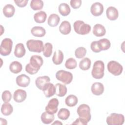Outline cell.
I'll return each instance as SVG.
<instances>
[{
    "label": "cell",
    "mask_w": 125,
    "mask_h": 125,
    "mask_svg": "<svg viewBox=\"0 0 125 125\" xmlns=\"http://www.w3.org/2000/svg\"><path fill=\"white\" fill-rule=\"evenodd\" d=\"M104 64L103 61L98 60L96 61L93 64L91 71L92 77L96 79H101L104 76Z\"/></svg>",
    "instance_id": "cell-1"
},
{
    "label": "cell",
    "mask_w": 125,
    "mask_h": 125,
    "mask_svg": "<svg viewBox=\"0 0 125 125\" xmlns=\"http://www.w3.org/2000/svg\"><path fill=\"white\" fill-rule=\"evenodd\" d=\"M73 27L76 33L78 34L84 35L88 34L91 31V26L85 23L82 21H76L73 24Z\"/></svg>",
    "instance_id": "cell-2"
},
{
    "label": "cell",
    "mask_w": 125,
    "mask_h": 125,
    "mask_svg": "<svg viewBox=\"0 0 125 125\" xmlns=\"http://www.w3.org/2000/svg\"><path fill=\"white\" fill-rule=\"evenodd\" d=\"M124 116L121 114L111 113L106 118V122L108 125H122L124 123Z\"/></svg>",
    "instance_id": "cell-3"
},
{
    "label": "cell",
    "mask_w": 125,
    "mask_h": 125,
    "mask_svg": "<svg viewBox=\"0 0 125 125\" xmlns=\"http://www.w3.org/2000/svg\"><path fill=\"white\" fill-rule=\"evenodd\" d=\"M27 47L31 52L41 53L43 50V44L41 40H29L26 42Z\"/></svg>",
    "instance_id": "cell-4"
},
{
    "label": "cell",
    "mask_w": 125,
    "mask_h": 125,
    "mask_svg": "<svg viewBox=\"0 0 125 125\" xmlns=\"http://www.w3.org/2000/svg\"><path fill=\"white\" fill-rule=\"evenodd\" d=\"M56 78L58 80L62 82L64 84H68L72 82L73 75L70 72L60 70L56 72Z\"/></svg>",
    "instance_id": "cell-5"
},
{
    "label": "cell",
    "mask_w": 125,
    "mask_h": 125,
    "mask_svg": "<svg viewBox=\"0 0 125 125\" xmlns=\"http://www.w3.org/2000/svg\"><path fill=\"white\" fill-rule=\"evenodd\" d=\"M77 112L79 117L85 120L88 122L91 120L90 108L87 104H83L79 105L77 108Z\"/></svg>",
    "instance_id": "cell-6"
},
{
    "label": "cell",
    "mask_w": 125,
    "mask_h": 125,
    "mask_svg": "<svg viewBox=\"0 0 125 125\" xmlns=\"http://www.w3.org/2000/svg\"><path fill=\"white\" fill-rule=\"evenodd\" d=\"M13 42L10 38L4 39L0 44V53L2 56H6L9 55L12 49Z\"/></svg>",
    "instance_id": "cell-7"
},
{
    "label": "cell",
    "mask_w": 125,
    "mask_h": 125,
    "mask_svg": "<svg viewBox=\"0 0 125 125\" xmlns=\"http://www.w3.org/2000/svg\"><path fill=\"white\" fill-rule=\"evenodd\" d=\"M108 71L114 76L121 75L123 70L122 65L118 62L115 61H111L107 63Z\"/></svg>",
    "instance_id": "cell-8"
},
{
    "label": "cell",
    "mask_w": 125,
    "mask_h": 125,
    "mask_svg": "<svg viewBox=\"0 0 125 125\" xmlns=\"http://www.w3.org/2000/svg\"><path fill=\"white\" fill-rule=\"evenodd\" d=\"M59 102L57 99L53 98L50 100L46 106L45 110V111L50 114H54L58 111V106Z\"/></svg>",
    "instance_id": "cell-9"
},
{
    "label": "cell",
    "mask_w": 125,
    "mask_h": 125,
    "mask_svg": "<svg viewBox=\"0 0 125 125\" xmlns=\"http://www.w3.org/2000/svg\"><path fill=\"white\" fill-rule=\"evenodd\" d=\"M43 63L42 57L38 55L32 56L30 59V64L34 69L39 70Z\"/></svg>",
    "instance_id": "cell-10"
},
{
    "label": "cell",
    "mask_w": 125,
    "mask_h": 125,
    "mask_svg": "<svg viewBox=\"0 0 125 125\" xmlns=\"http://www.w3.org/2000/svg\"><path fill=\"white\" fill-rule=\"evenodd\" d=\"M104 11L103 5L99 2H96L93 3L90 8V12L94 16H100Z\"/></svg>",
    "instance_id": "cell-11"
},
{
    "label": "cell",
    "mask_w": 125,
    "mask_h": 125,
    "mask_svg": "<svg viewBox=\"0 0 125 125\" xmlns=\"http://www.w3.org/2000/svg\"><path fill=\"white\" fill-rule=\"evenodd\" d=\"M16 83L21 87H25L29 85L30 82V78L25 74H21L16 78Z\"/></svg>",
    "instance_id": "cell-12"
},
{
    "label": "cell",
    "mask_w": 125,
    "mask_h": 125,
    "mask_svg": "<svg viewBox=\"0 0 125 125\" xmlns=\"http://www.w3.org/2000/svg\"><path fill=\"white\" fill-rule=\"evenodd\" d=\"M26 92L21 89L16 90L13 94L14 100L17 103H21L23 102L26 98Z\"/></svg>",
    "instance_id": "cell-13"
},
{
    "label": "cell",
    "mask_w": 125,
    "mask_h": 125,
    "mask_svg": "<svg viewBox=\"0 0 125 125\" xmlns=\"http://www.w3.org/2000/svg\"><path fill=\"white\" fill-rule=\"evenodd\" d=\"M50 79L47 76H43L38 77L36 81L35 84L36 86L40 90H42L45 85L48 83H50Z\"/></svg>",
    "instance_id": "cell-14"
},
{
    "label": "cell",
    "mask_w": 125,
    "mask_h": 125,
    "mask_svg": "<svg viewBox=\"0 0 125 125\" xmlns=\"http://www.w3.org/2000/svg\"><path fill=\"white\" fill-rule=\"evenodd\" d=\"M42 91H43L46 97L49 98L52 97L56 92L55 86L53 83H48L45 85Z\"/></svg>",
    "instance_id": "cell-15"
},
{
    "label": "cell",
    "mask_w": 125,
    "mask_h": 125,
    "mask_svg": "<svg viewBox=\"0 0 125 125\" xmlns=\"http://www.w3.org/2000/svg\"><path fill=\"white\" fill-rule=\"evenodd\" d=\"M106 15L109 20L115 21L118 18L119 13L118 10L115 7L109 6L106 9Z\"/></svg>",
    "instance_id": "cell-16"
},
{
    "label": "cell",
    "mask_w": 125,
    "mask_h": 125,
    "mask_svg": "<svg viewBox=\"0 0 125 125\" xmlns=\"http://www.w3.org/2000/svg\"><path fill=\"white\" fill-rule=\"evenodd\" d=\"M91 89L94 95L99 96L103 93L104 91V86L101 83H94L92 84Z\"/></svg>",
    "instance_id": "cell-17"
},
{
    "label": "cell",
    "mask_w": 125,
    "mask_h": 125,
    "mask_svg": "<svg viewBox=\"0 0 125 125\" xmlns=\"http://www.w3.org/2000/svg\"><path fill=\"white\" fill-rule=\"evenodd\" d=\"M106 30L105 27L101 24H95L93 29V34L96 37H102L105 35Z\"/></svg>",
    "instance_id": "cell-18"
},
{
    "label": "cell",
    "mask_w": 125,
    "mask_h": 125,
    "mask_svg": "<svg viewBox=\"0 0 125 125\" xmlns=\"http://www.w3.org/2000/svg\"><path fill=\"white\" fill-rule=\"evenodd\" d=\"M71 25L69 22L67 21H64L60 25L59 31L63 35H67L69 34L71 31Z\"/></svg>",
    "instance_id": "cell-19"
},
{
    "label": "cell",
    "mask_w": 125,
    "mask_h": 125,
    "mask_svg": "<svg viewBox=\"0 0 125 125\" xmlns=\"http://www.w3.org/2000/svg\"><path fill=\"white\" fill-rule=\"evenodd\" d=\"M25 49L24 46L22 43H18L15 48L14 55L17 58H21L23 57L25 54Z\"/></svg>",
    "instance_id": "cell-20"
},
{
    "label": "cell",
    "mask_w": 125,
    "mask_h": 125,
    "mask_svg": "<svg viewBox=\"0 0 125 125\" xmlns=\"http://www.w3.org/2000/svg\"><path fill=\"white\" fill-rule=\"evenodd\" d=\"M63 60V54L61 50H56L52 57V61L56 65H59L62 63Z\"/></svg>",
    "instance_id": "cell-21"
},
{
    "label": "cell",
    "mask_w": 125,
    "mask_h": 125,
    "mask_svg": "<svg viewBox=\"0 0 125 125\" xmlns=\"http://www.w3.org/2000/svg\"><path fill=\"white\" fill-rule=\"evenodd\" d=\"M55 94L59 97H63L67 93V88L65 85L57 83L55 85Z\"/></svg>",
    "instance_id": "cell-22"
},
{
    "label": "cell",
    "mask_w": 125,
    "mask_h": 125,
    "mask_svg": "<svg viewBox=\"0 0 125 125\" xmlns=\"http://www.w3.org/2000/svg\"><path fill=\"white\" fill-rule=\"evenodd\" d=\"M31 34L35 37H42L46 33L45 30L42 26H34L31 30Z\"/></svg>",
    "instance_id": "cell-23"
},
{
    "label": "cell",
    "mask_w": 125,
    "mask_h": 125,
    "mask_svg": "<svg viewBox=\"0 0 125 125\" xmlns=\"http://www.w3.org/2000/svg\"><path fill=\"white\" fill-rule=\"evenodd\" d=\"M2 11L4 15L6 17L10 18L14 15L15 9L13 5L8 4L4 6Z\"/></svg>",
    "instance_id": "cell-24"
},
{
    "label": "cell",
    "mask_w": 125,
    "mask_h": 125,
    "mask_svg": "<svg viewBox=\"0 0 125 125\" xmlns=\"http://www.w3.org/2000/svg\"><path fill=\"white\" fill-rule=\"evenodd\" d=\"M60 21V18L57 14H52L48 17L47 23L51 27H55L58 25Z\"/></svg>",
    "instance_id": "cell-25"
},
{
    "label": "cell",
    "mask_w": 125,
    "mask_h": 125,
    "mask_svg": "<svg viewBox=\"0 0 125 125\" xmlns=\"http://www.w3.org/2000/svg\"><path fill=\"white\" fill-rule=\"evenodd\" d=\"M22 64L18 61H14L10 64L9 69L11 72L14 74L20 73L22 70Z\"/></svg>",
    "instance_id": "cell-26"
},
{
    "label": "cell",
    "mask_w": 125,
    "mask_h": 125,
    "mask_svg": "<svg viewBox=\"0 0 125 125\" xmlns=\"http://www.w3.org/2000/svg\"><path fill=\"white\" fill-rule=\"evenodd\" d=\"M13 111L12 105L8 103H4L1 107V113L4 116H8L11 114Z\"/></svg>",
    "instance_id": "cell-27"
},
{
    "label": "cell",
    "mask_w": 125,
    "mask_h": 125,
    "mask_svg": "<svg viewBox=\"0 0 125 125\" xmlns=\"http://www.w3.org/2000/svg\"><path fill=\"white\" fill-rule=\"evenodd\" d=\"M46 17L47 15L46 13L43 11H41L34 14V19L36 22L41 23L45 22Z\"/></svg>",
    "instance_id": "cell-28"
},
{
    "label": "cell",
    "mask_w": 125,
    "mask_h": 125,
    "mask_svg": "<svg viewBox=\"0 0 125 125\" xmlns=\"http://www.w3.org/2000/svg\"><path fill=\"white\" fill-rule=\"evenodd\" d=\"M42 122L44 124H50L54 120V114H50L46 111L44 112L41 115Z\"/></svg>",
    "instance_id": "cell-29"
},
{
    "label": "cell",
    "mask_w": 125,
    "mask_h": 125,
    "mask_svg": "<svg viewBox=\"0 0 125 125\" xmlns=\"http://www.w3.org/2000/svg\"><path fill=\"white\" fill-rule=\"evenodd\" d=\"M59 11L63 16H66L69 14L71 10L69 5L66 3H62L59 6Z\"/></svg>",
    "instance_id": "cell-30"
},
{
    "label": "cell",
    "mask_w": 125,
    "mask_h": 125,
    "mask_svg": "<svg viewBox=\"0 0 125 125\" xmlns=\"http://www.w3.org/2000/svg\"><path fill=\"white\" fill-rule=\"evenodd\" d=\"M78 98L74 95H68L65 100V103L69 107H73L75 106L78 103Z\"/></svg>",
    "instance_id": "cell-31"
},
{
    "label": "cell",
    "mask_w": 125,
    "mask_h": 125,
    "mask_svg": "<svg viewBox=\"0 0 125 125\" xmlns=\"http://www.w3.org/2000/svg\"><path fill=\"white\" fill-rule=\"evenodd\" d=\"M91 62L88 58L83 59L79 63V67L82 70H87L90 67Z\"/></svg>",
    "instance_id": "cell-32"
},
{
    "label": "cell",
    "mask_w": 125,
    "mask_h": 125,
    "mask_svg": "<svg viewBox=\"0 0 125 125\" xmlns=\"http://www.w3.org/2000/svg\"><path fill=\"white\" fill-rule=\"evenodd\" d=\"M99 47L101 50H106L108 49L111 45L110 42L106 38H103L98 41Z\"/></svg>",
    "instance_id": "cell-33"
},
{
    "label": "cell",
    "mask_w": 125,
    "mask_h": 125,
    "mask_svg": "<svg viewBox=\"0 0 125 125\" xmlns=\"http://www.w3.org/2000/svg\"><path fill=\"white\" fill-rule=\"evenodd\" d=\"M70 114V111L68 109L65 108H62L60 109L57 115L60 119L66 120L69 118Z\"/></svg>",
    "instance_id": "cell-34"
},
{
    "label": "cell",
    "mask_w": 125,
    "mask_h": 125,
    "mask_svg": "<svg viewBox=\"0 0 125 125\" xmlns=\"http://www.w3.org/2000/svg\"><path fill=\"white\" fill-rule=\"evenodd\" d=\"M30 6L34 10H39L42 8L43 2L42 0H32L30 2Z\"/></svg>",
    "instance_id": "cell-35"
},
{
    "label": "cell",
    "mask_w": 125,
    "mask_h": 125,
    "mask_svg": "<svg viewBox=\"0 0 125 125\" xmlns=\"http://www.w3.org/2000/svg\"><path fill=\"white\" fill-rule=\"evenodd\" d=\"M53 46L50 42H46L44 44L43 48V54L45 57H49L52 53Z\"/></svg>",
    "instance_id": "cell-36"
},
{
    "label": "cell",
    "mask_w": 125,
    "mask_h": 125,
    "mask_svg": "<svg viewBox=\"0 0 125 125\" xmlns=\"http://www.w3.org/2000/svg\"><path fill=\"white\" fill-rule=\"evenodd\" d=\"M77 62L75 59L73 58L68 59L65 63V66L69 69H73L77 67Z\"/></svg>",
    "instance_id": "cell-37"
},
{
    "label": "cell",
    "mask_w": 125,
    "mask_h": 125,
    "mask_svg": "<svg viewBox=\"0 0 125 125\" xmlns=\"http://www.w3.org/2000/svg\"><path fill=\"white\" fill-rule=\"evenodd\" d=\"M86 53V50L83 47H79L75 51V55L77 58L81 59L84 57Z\"/></svg>",
    "instance_id": "cell-38"
},
{
    "label": "cell",
    "mask_w": 125,
    "mask_h": 125,
    "mask_svg": "<svg viewBox=\"0 0 125 125\" xmlns=\"http://www.w3.org/2000/svg\"><path fill=\"white\" fill-rule=\"evenodd\" d=\"M1 97L4 103H8L11 99L12 94L9 91L5 90L2 92Z\"/></svg>",
    "instance_id": "cell-39"
},
{
    "label": "cell",
    "mask_w": 125,
    "mask_h": 125,
    "mask_svg": "<svg viewBox=\"0 0 125 125\" xmlns=\"http://www.w3.org/2000/svg\"><path fill=\"white\" fill-rule=\"evenodd\" d=\"M91 49L95 53H98L101 52L102 50L100 49L98 41H93L90 44Z\"/></svg>",
    "instance_id": "cell-40"
},
{
    "label": "cell",
    "mask_w": 125,
    "mask_h": 125,
    "mask_svg": "<svg viewBox=\"0 0 125 125\" xmlns=\"http://www.w3.org/2000/svg\"><path fill=\"white\" fill-rule=\"evenodd\" d=\"M25 71L26 72L29 73L30 75H34L36 73H37L38 72V70L34 69L33 67H32L30 63H28L25 66Z\"/></svg>",
    "instance_id": "cell-41"
},
{
    "label": "cell",
    "mask_w": 125,
    "mask_h": 125,
    "mask_svg": "<svg viewBox=\"0 0 125 125\" xmlns=\"http://www.w3.org/2000/svg\"><path fill=\"white\" fill-rule=\"evenodd\" d=\"M71 7L74 9L79 8L82 4L81 0H71L70 1Z\"/></svg>",
    "instance_id": "cell-42"
},
{
    "label": "cell",
    "mask_w": 125,
    "mask_h": 125,
    "mask_svg": "<svg viewBox=\"0 0 125 125\" xmlns=\"http://www.w3.org/2000/svg\"><path fill=\"white\" fill-rule=\"evenodd\" d=\"M88 123V122L82 118H77L75 121H74L72 125H86Z\"/></svg>",
    "instance_id": "cell-43"
},
{
    "label": "cell",
    "mask_w": 125,
    "mask_h": 125,
    "mask_svg": "<svg viewBox=\"0 0 125 125\" xmlns=\"http://www.w3.org/2000/svg\"><path fill=\"white\" fill-rule=\"evenodd\" d=\"M28 0H14L15 3L16 5L20 7H23L25 6L27 3Z\"/></svg>",
    "instance_id": "cell-44"
},
{
    "label": "cell",
    "mask_w": 125,
    "mask_h": 125,
    "mask_svg": "<svg viewBox=\"0 0 125 125\" xmlns=\"http://www.w3.org/2000/svg\"><path fill=\"white\" fill-rule=\"evenodd\" d=\"M52 124V125H62V122H61L60 121H59L56 120L55 122L53 123Z\"/></svg>",
    "instance_id": "cell-45"
}]
</instances>
